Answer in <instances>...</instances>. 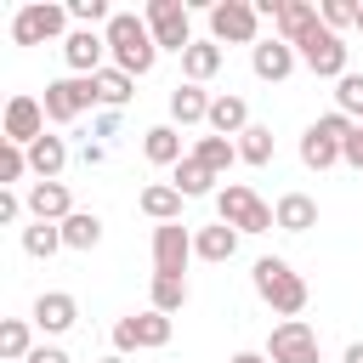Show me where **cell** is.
<instances>
[{"instance_id": "cell-1", "label": "cell", "mask_w": 363, "mask_h": 363, "mask_svg": "<svg viewBox=\"0 0 363 363\" xmlns=\"http://www.w3.org/2000/svg\"><path fill=\"white\" fill-rule=\"evenodd\" d=\"M102 40H108L113 68H125L130 79H136V74H147V68L159 62V40H153L147 17H136V11H113V23L102 28Z\"/></svg>"}, {"instance_id": "cell-2", "label": "cell", "mask_w": 363, "mask_h": 363, "mask_svg": "<svg viewBox=\"0 0 363 363\" xmlns=\"http://www.w3.org/2000/svg\"><path fill=\"white\" fill-rule=\"evenodd\" d=\"M250 284H255V295H261L278 318H301V312H306V278H301L284 255H261L255 272H250Z\"/></svg>"}, {"instance_id": "cell-3", "label": "cell", "mask_w": 363, "mask_h": 363, "mask_svg": "<svg viewBox=\"0 0 363 363\" xmlns=\"http://www.w3.org/2000/svg\"><path fill=\"white\" fill-rule=\"evenodd\" d=\"M216 216H221L233 233H272V227H278L272 204L255 199V187H244V182H227V187L216 193Z\"/></svg>"}, {"instance_id": "cell-4", "label": "cell", "mask_w": 363, "mask_h": 363, "mask_svg": "<svg viewBox=\"0 0 363 363\" xmlns=\"http://www.w3.org/2000/svg\"><path fill=\"white\" fill-rule=\"evenodd\" d=\"M45 40H68V6L57 0H28L11 17V45H45Z\"/></svg>"}, {"instance_id": "cell-5", "label": "cell", "mask_w": 363, "mask_h": 363, "mask_svg": "<svg viewBox=\"0 0 363 363\" xmlns=\"http://www.w3.org/2000/svg\"><path fill=\"white\" fill-rule=\"evenodd\" d=\"M210 40L216 45H261V11L250 0H216L210 6Z\"/></svg>"}, {"instance_id": "cell-6", "label": "cell", "mask_w": 363, "mask_h": 363, "mask_svg": "<svg viewBox=\"0 0 363 363\" xmlns=\"http://www.w3.org/2000/svg\"><path fill=\"white\" fill-rule=\"evenodd\" d=\"M295 57H301L318 79H346V74H352V68H346V40H340L335 28H323V23L295 40Z\"/></svg>"}, {"instance_id": "cell-7", "label": "cell", "mask_w": 363, "mask_h": 363, "mask_svg": "<svg viewBox=\"0 0 363 363\" xmlns=\"http://www.w3.org/2000/svg\"><path fill=\"white\" fill-rule=\"evenodd\" d=\"M40 102H45V119H51V125H74V119H79V113L96 102V74H91V79H85V74L51 79Z\"/></svg>"}, {"instance_id": "cell-8", "label": "cell", "mask_w": 363, "mask_h": 363, "mask_svg": "<svg viewBox=\"0 0 363 363\" xmlns=\"http://www.w3.org/2000/svg\"><path fill=\"white\" fill-rule=\"evenodd\" d=\"M159 346H170V318L164 312H130V318H119L113 323V352L125 357V352H159Z\"/></svg>"}, {"instance_id": "cell-9", "label": "cell", "mask_w": 363, "mask_h": 363, "mask_svg": "<svg viewBox=\"0 0 363 363\" xmlns=\"http://www.w3.org/2000/svg\"><path fill=\"white\" fill-rule=\"evenodd\" d=\"M142 17H147V28H153L159 51H182V57H187V45H193V17H187L182 0H147Z\"/></svg>"}, {"instance_id": "cell-10", "label": "cell", "mask_w": 363, "mask_h": 363, "mask_svg": "<svg viewBox=\"0 0 363 363\" xmlns=\"http://www.w3.org/2000/svg\"><path fill=\"white\" fill-rule=\"evenodd\" d=\"M267 363H318V329L301 318H284L267 335Z\"/></svg>"}, {"instance_id": "cell-11", "label": "cell", "mask_w": 363, "mask_h": 363, "mask_svg": "<svg viewBox=\"0 0 363 363\" xmlns=\"http://www.w3.org/2000/svg\"><path fill=\"white\" fill-rule=\"evenodd\" d=\"M187 261H193V233L182 221L153 227V278H182Z\"/></svg>"}, {"instance_id": "cell-12", "label": "cell", "mask_w": 363, "mask_h": 363, "mask_svg": "<svg viewBox=\"0 0 363 363\" xmlns=\"http://www.w3.org/2000/svg\"><path fill=\"white\" fill-rule=\"evenodd\" d=\"M0 130H6L0 142L34 147V142L45 136V102H40V96H28V91H17V96L6 102V125H0Z\"/></svg>"}, {"instance_id": "cell-13", "label": "cell", "mask_w": 363, "mask_h": 363, "mask_svg": "<svg viewBox=\"0 0 363 363\" xmlns=\"http://www.w3.org/2000/svg\"><path fill=\"white\" fill-rule=\"evenodd\" d=\"M62 57H68V68H74V74H85V79H91V74H102V68H108V62H102V57H108V40H102L96 28H74V34L62 40Z\"/></svg>"}, {"instance_id": "cell-14", "label": "cell", "mask_w": 363, "mask_h": 363, "mask_svg": "<svg viewBox=\"0 0 363 363\" xmlns=\"http://www.w3.org/2000/svg\"><path fill=\"white\" fill-rule=\"evenodd\" d=\"M295 62H301V57H295V45H289V40H278V34H272V40H261V45L250 51L255 79H272V85H278V79H289V74H295Z\"/></svg>"}, {"instance_id": "cell-15", "label": "cell", "mask_w": 363, "mask_h": 363, "mask_svg": "<svg viewBox=\"0 0 363 363\" xmlns=\"http://www.w3.org/2000/svg\"><path fill=\"white\" fill-rule=\"evenodd\" d=\"M23 204H28V216H34V221H68V216H74V199H68V187H62V182H34Z\"/></svg>"}, {"instance_id": "cell-16", "label": "cell", "mask_w": 363, "mask_h": 363, "mask_svg": "<svg viewBox=\"0 0 363 363\" xmlns=\"http://www.w3.org/2000/svg\"><path fill=\"white\" fill-rule=\"evenodd\" d=\"M74 318H79V306H74V295H62V289H45V295L34 301V329H45V335H68Z\"/></svg>"}, {"instance_id": "cell-17", "label": "cell", "mask_w": 363, "mask_h": 363, "mask_svg": "<svg viewBox=\"0 0 363 363\" xmlns=\"http://www.w3.org/2000/svg\"><path fill=\"white\" fill-rule=\"evenodd\" d=\"M210 102L216 96H204V85H176L170 91V119L176 125H210Z\"/></svg>"}, {"instance_id": "cell-18", "label": "cell", "mask_w": 363, "mask_h": 363, "mask_svg": "<svg viewBox=\"0 0 363 363\" xmlns=\"http://www.w3.org/2000/svg\"><path fill=\"white\" fill-rule=\"evenodd\" d=\"M250 130V102L244 96H216L210 102V136H244Z\"/></svg>"}, {"instance_id": "cell-19", "label": "cell", "mask_w": 363, "mask_h": 363, "mask_svg": "<svg viewBox=\"0 0 363 363\" xmlns=\"http://www.w3.org/2000/svg\"><path fill=\"white\" fill-rule=\"evenodd\" d=\"M272 216H278L284 233H312V227H318V199H306V193H284V199L272 204Z\"/></svg>"}, {"instance_id": "cell-20", "label": "cell", "mask_w": 363, "mask_h": 363, "mask_svg": "<svg viewBox=\"0 0 363 363\" xmlns=\"http://www.w3.org/2000/svg\"><path fill=\"white\" fill-rule=\"evenodd\" d=\"M233 250H238V233L227 221H210V227L193 233V255L199 261H233Z\"/></svg>"}, {"instance_id": "cell-21", "label": "cell", "mask_w": 363, "mask_h": 363, "mask_svg": "<svg viewBox=\"0 0 363 363\" xmlns=\"http://www.w3.org/2000/svg\"><path fill=\"white\" fill-rule=\"evenodd\" d=\"M182 74H187V85L216 79V74H221V45H216V40H193L187 57H182Z\"/></svg>"}, {"instance_id": "cell-22", "label": "cell", "mask_w": 363, "mask_h": 363, "mask_svg": "<svg viewBox=\"0 0 363 363\" xmlns=\"http://www.w3.org/2000/svg\"><path fill=\"white\" fill-rule=\"evenodd\" d=\"M62 227V250H96L102 244V216L96 210H74L68 221H57Z\"/></svg>"}, {"instance_id": "cell-23", "label": "cell", "mask_w": 363, "mask_h": 363, "mask_svg": "<svg viewBox=\"0 0 363 363\" xmlns=\"http://www.w3.org/2000/svg\"><path fill=\"white\" fill-rule=\"evenodd\" d=\"M318 23H323V17H318L312 0H284V6H278V40H289V45H295L306 28H318Z\"/></svg>"}, {"instance_id": "cell-24", "label": "cell", "mask_w": 363, "mask_h": 363, "mask_svg": "<svg viewBox=\"0 0 363 363\" xmlns=\"http://www.w3.org/2000/svg\"><path fill=\"white\" fill-rule=\"evenodd\" d=\"M142 153H147V164H182V159H187L176 125H153V130H142Z\"/></svg>"}, {"instance_id": "cell-25", "label": "cell", "mask_w": 363, "mask_h": 363, "mask_svg": "<svg viewBox=\"0 0 363 363\" xmlns=\"http://www.w3.org/2000/svg\"><path fill=\"white\" fill-rule=\"evenodd\" d=\"M62 164H68V147H62V136H40V142L28 147V170H34L40 182H57V176H62Z\"/></svg>"}, {"instance_id": "cell-26", "label": "cell", "mask_w": 363, "mask_h": 363, "mask_svg": "<svg viewBox=\"0 0 363 363\" xmlns=\"http://www.w3.org/2000/svg\"><path fill=\"white\" fill-rule=\"evenodd\" d=\"M193 159H199L210 176H221V170H233L238 142H233V136H199V142H193Z\"/></svg>"}, {"instance_id": "cell-27", "label": "cell", "mask_w": 363, "mask_h": 363, "mask_svg": "<svg viewBox=\"0 0 363 363\" xmlns=\"http://www.w3.org/2000/svg\"><path fill=\"white\" fill-rule=\"evenodd\" d=\"M142 216H153L159 227H164V221H182V193H176L170 182H153V187H142Z\"/></svg>"}, {"instance_id": "cell-28", "label": "cell", "mask_w": 363, "mask_h": 363, "mask_svg": "<svg viewBox=\"0 0 363 363\" xmlns=\"http://www.w3.org/2000/svg\"><path fill=\"white\" fill-rule=\"evenodd\" d=\"M34 318H6L0 323V357L6 363H28V352H34V329H28Z\"/></svg>"}, {"instance_id": "cell-29", "label": "cell", "mask_w": 363, "mask_h": 363, "mask_svg": "<svg viewBox=\"0 0 363 363\" xmlns=\"http://www.w3.org/2000/svg\"><path fill=\"white\" fill-rule=\"evenodd\" d=\"M130 91H136V79H130L125 68H113V62H108V68L96 74V102H102V108H113V113H119V108L130 102Z\"/></svg>"}, {"instance_id": "cell-30", "label": "cell", "mask_w": 363, "mask_h": 363, "mask_svg": "<svg viewBox=\"0 0 363 363\" xmlns=\"http://www.w3.org/2000/svg\"><path fill=\"white\" fill-rule=\"evenodd\" d=\"M301 164H306V170H329V164H340V142L306 130V136H301Z\"/></svg>"}, {"instance_id": "cell-31", "label": "cell", "mask_w": 363, "mask_h": 363, "mask_svg": "<svg viewBox=\"0 0 363 363\" xmlns=\"http://www.w3.org/2000/svg\"><path fill=\"white\" fill-rule=\"evenodd\" d=\"M23 250H28L34 261L57 255V250H62V227H57V221H34V227H23Z\"/></svg>"}, {"instance_id": "cell-32", "label": "cell", "mask_w": 363, "mask_h": 363, "mask_svg": "<svg viewBox=\"0 0 363 363\" xmlns=\"http://www.w3.org/2000/svg\"><path fill=\"white\" fill-rule=\"evenodd\" d=\"M147 306L153 312H182L187 306V278H153V289H147Z\"/></svg>"}, {"instance_id": "cell-33", "label": "cell", "mask_w": 363, "mask_h": 363, "mask_svg": "<svg viewBox=\"0 0 363 363\" xmlns=\"http://www.w3.org/2000/svg\"><path fill=\"white\" fill-rule=\"evenodd\" d=\"M210 182H216V176H210V170H204V164L187 153V159L176 164V182H170V187H176L182 199H199V193H210Z\"/></svg>"}, {"instance_id": "cell-34", "label": "cell", "mask_w": 363, "mask_h": 363, "mask_svg": "<svg viewBox=\"0 0 363 363\" xmlns=\"http://www.w3.org/2000/svg\"><path fill=\"white\" fill-rule=\"evenodd\" d=\"M238 159H244V164H272V130H267V125H250V130L238 136Z\"/></svg>"}, {"instance_id": "cell-35", "label": "cell", "mask_w": 363, "mask_h": 363, "mask_svg": "<svg viewBox=\"0 0 363 363\" xmlns=\"http://www.w3.org/2000/svg\"><path fill=\"white\" fill-rule=\"evenodd\" d=\"M335 108H340L346 119H357V125H363V74L335 79Z\"/></svg>"}, {"instance_id": "cell-36", "label": "cell", "mask_w": 363, "mask_h": 363, "mask_svg": "<svg viewBox=\"0 0 363 363\" xmlns=\"http://www.w3.org/2000/svg\"><path fill=\"white\" fill-rule=\"evenodd\" d=\"M23 176H28V147H17V142H0V187L23 182Z\"/></svg>"}, {"instance_id": "cell-37", "label": "cell", "mask_w": 363, "mask_h": 363, "mask_svg": "<svg viewBox=\"0 0 363 363\" xmlns=\"http://www.w3.org/2000/svg\"><path fill=\"white\" fill-rule=\"evenodd\" d=\"M68 17H74V23H85V28H96V23L108 28V23H113L108 0H68Z\"/></svg>"}, {"instance_id": "cell-38", "label": "cell", "mask_w": 363, "mask_h": 363, "mask_svg": "<svg viewBox=\"0 0 363 363\" xmlns=\"http://www.w3.org/2000/svg\"><path fill=\"white\" fill-rule=\"evenodd\" d=\"M318 17H323V28H335V34H340V28H352V23H357V6H352V0H323V6H318Z\"/></svg>"}, {"instance_id": "cell-39", "label": "cell", "mask_w": 363, "mask_h": 363, "mask_svg": "<svg viewBox=\"0 0 363 363\" xmlns=\"http://www.w3.org/2000/svg\"><path fill=\"white\" fill-rule=\"evenodd\" d=\"M312 130H318V136H329V142H340V147H346V136H352V130H357V119H346V113H340V108H335V113H323V119H318V125H312Z\"/></svg>"}, {"instance_id": "cell-40", "label": "cell", "mask_w": 363, "mask_h": 363, "mask_svg": "<svg viewBox=\"0 0 363 363\" xmlns=\"http://www.w3.org/2000/svg\"><path fill=\"white\" fill-rule=\"evenodd\" d=\"M23 210H28V204H23V199H17L11 187H0V227H11V221H17Z\"/></svg>"}, {"instance_id": "cell-41", "label": "cell", "mask_w": 363, "mask_h": 363, "mask_svg": "<svg viewBox=\"0 0 363 363\" xmlns=\"http://www.w3.org/2000/svg\"><path fill=\"white\" fill-rule=\"evenodd\" d=\"M340 159H346L352 170H363V125H357V130L346 136V147H340Z\"/></svg>"}, {"instance_id": "cell-42", "label": "cell", "mask_w": 363, "mask_h": 363, "mask_svg": "<svg viewBox=\"0 0 363 363\" xmlns=\"http://www.w3.org/2000/svg\"><path fill=\"white\" fill-rule=\"evenodd\" d=\"M91 136H119V113H113V108H102V113H96V125H91Z\"/></svg>"}, {"instance_id": "cell-43", "label": "cell", "mask_w": 363, "mask_h": 363, "mask_svg": "<svg viewBox=\"0 0 363 363\" xmlns=\"http://www.w3.org/2000/svg\"><path fill=\"white\" fill-rule=\"evenodd\" d=\"M28 363H74V357H68L62 346H34V352H28Z\"/></svg>"}, {"instance_id": "cell-44", "label": "cell", "mask_w": 363, "mask_h": 363, "mask_svg": "<svg viewBox=\"0 0 363 363\" xmlns=\"http://www.w3.org/2000/svg\"><path fill=\"white\" fill-rule=\"evenodd\" d=\"M79 159H85V164H102V159H108V147H102V142H85V153H79Z\"/></svg>"}, {"instance_id": "cell-45", "label": "cell", "mask_w": 363, "mask_h": 363, "mask_svg": "<svg viewBox=\"0 0 363 363\" xmlns=\"http://www.w3.org/2000/svg\"><path fill=\"white\" fill-rule=\"evenodd\" d=\"M346 363H363V340H352V346H346Z\"/></svg>"}, {"instance_id": "cell-46", "label": "cell", "mask_w": 363, "mask_h": 363, "mask_svg": "<svg viewBox=\"0 0 363 363\" xmlns=\"http://www.w3.org/2000/svg\"><path fill=\"white\" fill-rule=\"evenodd\" d=\"M233 363H267V357H261V352H238Z\"/></svg>"}, {"instance_id": "cell-47", "label": "cell", "mask_w": 363, "mask_h": 363, "mask_svg": "<svg viewBox=\"0 0 363 363\" xmlns=\"http://www.w3.org/2000/svg\"><path fill=\"white\" fill-rule=\"evenodd\" d=\"M96 363H125V357H119V352H108V357H96Z\"/></svg>"}]
</instances>
